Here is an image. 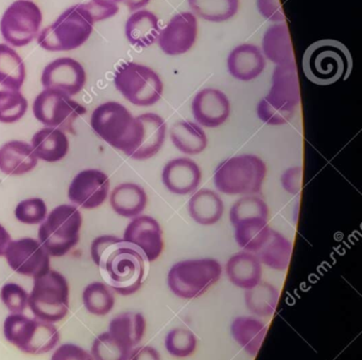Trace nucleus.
<instances>
[{
	"label": "nucleus",
	"instance_id": "obj_1",
	"mask_svg": "<svg viewBox=\"0 0 362 360\" xmlns=\"http://www.w3.org/2000/svg\"><path fill=\"white\" fill-rule=\"evenodd\" d=\"M90 252L101 277L114 292L130 296L141 287L147 260L134 246L119 237L103 235L93 241Z\"/></svg>",
	"mask_w": 362,
	"mask_h": 360
},
{
	"label": "nucleus",
	"instance_id": "obj_2",
	"mask_svg": "<svg viewBox=\"0 0 362 360\" xmlns=\"http://www.w3.org/2000/svg\"><path fill=\"white\" fill-rule=\"evenodd\" d=\"M300 103V82L296 61L276 65L268 95L257 105V116L268 125L289 122Z\"/></svg>",
	"mask_w": 362,
	"mask_h": 360
},
{
	"label": "nucleus",
	"instance_id": "obj_3",
	"mask_svg": "<svg viewBox=\"0 0 362 360\" xmlns=\"http://www.w3.org/2000/svg\"><path fill=\"white\" fill-rule=\"evenodd\" d=\"M90 125L101 139L129 157L141 141L143 131L141 119L133 116L128 108L118 102H107L99 105L93 112Z\"/></svg>",
	"mask_w": 362,
	"mask_h": 360
},
{
	"label": "nucleus",
	"instance_id": "obj_4",
	"mask_svg": "<svg viewBox=\"0 0 362 360\" xmlns=\"http://www.w3.org/2000/svg\"><path fill=\"white\" fill-rule=\"evenodd\" d=\"M95 20L86 4L67 8L49 27L40 34L37 42L47 51H71L90 38Z\"/></svg>",
	"mask_w": 362,
	"mask_h": 360
},
{
	"label": "nucleus",
	"instance_id": "obj_5",
	"mask_svg": "<svg viewBox=\"0 0 362 360\" xmlns=\"http://www.w3.org/2000/svg\"><path fill=\"white\" fill-rule=\"evenodd\" d=\"M267 165L256 155H239L222 161L214 174L216 188L228 195H253L260 192Z\"/></svg>",
	"mask_w": 362,
	"mask_h": 360
},
{
	"label": "nucleus",
	"instance_id": "obj_6",
	"mask_svg": "<svg viewBox=\"0 0 362 360\" xmlns=\"http://www.w3.org/2000/svg\"><path fill=\"white\" fill-rule=\"evenodd\" d=\"M351 59L344 44L323 40L308 47L303 59L307 78L317 85H329L346 78Z\"/></svg>",
	"mask_w": 362,
	"mask_h": 360
},
{
	"label": "nucleus",
	"instance_id": "obj_7",
	"mask_svg": "<svg viewBox=\"0 0 362 360\" xmlns=\"http://www.w3.org/2000/svg\"><path fill=\"white\" fill-rule=\"evenodd\" d=\"M6 339L21 351L31 355L48 353L60 341V332L54 323L24 313H11L4 324Z\"/></svg>",
	"mask_w": 362,
	"mask_h": 360
},
{
	"label": "nucleus",
	"instance_id": "obj_8",
	"mask_svg": "<svg viewBox=\"0 0 362 360\" xmlns=\"http://www.w3.org/2000/svg\"><path fill=\"white\" fill-rule=\"evenodd\" d=\"M221 275V264L215 258H194L173 265L167 282L175 296L182 299H194L202 296L215 285Z\"/></svg>",
	"mask_w": 362,
	"mask_h": 360
},
{
	"label": "nucleus",
	"instance_id": "obj_9",
	"mask_svg": "<svg viewBox=\"0 0 362 360\" xmlns=\"http://www.w3.org/2000/svg\"><path fill=\"white\" fill-rule=\"evenodd\" d=\"M29 308L37 319L56 323L69 311V285L66 277L56 270L35 279L29 294Z\"/></svg>",
	"mask_w": 362,
	"mask_h": 360
},
{
	"label": "nucleus",
	"instance_id": "obj_10",
	"mask_svg": "<svg viewBox=\"0 0 362 360\" xmlns=\"http://www.w3.org/2000/svg\"><path fill=\"white\" fill-rule=\"evenodd\" d=\"M81 226L82 216L77 208L58 205L40 227V243L50 256L60 258L79 243Z\"/></svg>",
	"mask_w": 362,
	"mask_h": 360
},
{
	"label": "nucleus",
	"instance_id": "obj_11",
	"mask_svg": "<svg viewBox=\"0 0 362 360\" xmlns=\"http://www.w3.org/2000/svg\"><path fill=\"white\" fill-rule=\"evenodd\" d=\"M117 90L136 106H152L162 99L164 85L152 68L129 61L118 67L114 78Z\"/></svg>",
	"mask_w": 362,
	"mask_h": 360
},
{
	"label": "nucleus",
	"instance_id": "obj_12",
	"mask_svg": "<svg viewBox=\"0 0 362 360\" xmlns=\"http://www.w3.org/2000/svg\"><path fill=\"white\" fill-rule=\"evenodd\" d=\"M86 112V108L71 100L69 95L52 89L42 91L33 103V114L40 122L74 135V122Z\"/></svg>",
	"mask_w": 362,
	"mask_h": 360
},
{
	"label": "nucleus",
	"instance_id": "obj_13",
	"mask_svg": "<svg viewBox=\"0 0 362 360\" xmlns=\"http://www.w3.org/2000/svg\"><path fill=\"white\" fill-rule=\"evenodd\" d=\"M41 8L29 0H18L6 10L0 21V31L6 42L14 47L30 44L41 29Z\"/></svg>",
	"mask_w": 362,
	"mask_h": 360
},
{
	"label": "nucleus",
	"instance_id": "obj_14",
	"mask_svg": "<svg viewBox=\"0 0 362 360\" xmlns=\"http://www.w3.org/2000/svg\"><path fill=\"white\" fill-rule=\"evenodd\" d=\"M8 264L20 275L35 279L50 270V256L39 241L30 237L11 241L5 253Z\"/></svg>",
	"mask_w": 362,
	"mask_h": 360
},
{
	"label": "nucleus",
	"instance_id": "obj_15",
	"mask_svg": "<svg viewBox=\"0 0 362 360\" xmlns=\"http://www.w3.org/2000/svg\"><path fill=\"white\" fill-rule=\"evenodd\" d=\"M198 36V19L192 12L175 15L168 25L160 30L158 46L167 55L184 54L194 47Z\"/></svg>",
	"mask_w": 362,
	"mask_h": 360
},
{
	"label": "nucleus",
	"instance_id": "obj_16",
	"mask_svg": "<svg viewBox=\"0 0 362 360\" xmlns=\"http://www.w3.org/2000/svg\"><path fill=\"white\" fill-rule=\"evenodd\" d=\"M86 72L83 66L71 57H61L46 66L42 74L45 89L61 91L73 97L86 86Z\"/></svg>",
	"mask_w": 362,
	"mask_h": 360
},
{
	"label": "nucleus",
	"instance_id": "obj_17",
	"mask_svg": "<svg viewBox=\"0 0 362 360\" xmlns=\"http://www.w3.org/2000/svg\"><path fill=\"white\" fill-rule=\"evenodd\" d=\"M122 239L137 248L147 262L158 260L164 250L162 227L156 218L149 215L133 218L127 227Z\"/></svg>",
	"mask_w": 362,
	"mask_h": 360
},
{
	"label": "nucleus",
	"instance_id": "obj_18",
	"mask_svg": "<svg viewBox=\"0 0 362 360\" xmlns=\"http://www.w3.org/2000/svg\"><path fill=\"white\" fill-rule=\"evenodd\" d=\"M109 190L107 174L99 169H86L74 178L69 186V197L84 209H95L105 203Z\"/></svg>",
	"mask_w": 362,
	"mask_h": 360
},
{
	"label": "nucleus",
	"instance_id": "obj_19",
	"mask_svg": "<svg viewBox=\"0 0 362 360\" xmlns=\"http://www.w3.org/2000/svg\"><path fill=\"white\" fill-rule=\"evenodd\" d=\"M192 110L199 125L216 128L226 123L230 116V100L219 89H202L192 100Z\"/></svg>",
	"mask_w": 362,
	"mask_h": 360
},
{
	"label": "nucleus",
	"instance_id": "obj_20",
	"mask_svg": "<svg viewBox=\"0 0 362 360\" xmlns=\"http://www.w3.org/2000/svg\"><path fill=\"white\" fill-rule=\"evenodd\" d=\"M202 179V172L196 161L189 158H175L163 169L165 188L173 194L187 195L196 192Z\"/></svg>",
	"mask_w": 362,
	"mask_h": 360
},
{
	"label": "nucleus",
	"instance_id": "obj_21",
	"mask_svg": "<svg viewBox=\"0 0 362 360\" xmlns=\"http://www.w3.org/2000/svg\"><path fill=\"white\" fill-rule=\"evenodd\" d=\"M226 65L233 78L249 82L262 73L266 67V59L259 47L243 44L230 51Z\"/></svg>",
	"mask_w": 362,
	"mask_h": 360
},
{
	"label": "nucleus",
	"instance_id": "obj_22",
	"mask_svg": "<svg viewBox=\"0 0 362 360\" xmlns=\"http://www.w3.org/2000/svg\"><path fill=\"white\" fill-rule=\"evenodd\" d=\"M139 116L143 124V131L139 146L130 157L135 160H146L156 156L164 145L167 124L162 116L154 112H147Z\"/></svg>",
	"mask_w": 362,
	"mask_h": 360
},
{
	"label": "nucleus",
	"instance_id": "obj_23",
	"mask_svg": "<svg viewBox=\"0 0 362 360\" xmlns=\"http://www.w3.org/2000/svg\"><path fill=\"white\" fill-rule=\"evenodd\" d=\"M226 271L232 284L243 289H250L262 281V263L252 252L241 251L230 256Z\"/></svg>",
	"mask_w": 362,
	"mask_h": 360
},
{
	"label": "nucleus",
	"instance_id": "obj_24",
	"mask_svg": "<svg viewBox=\"0 0 362 360\" xmlns=\"http://www.w3.org/2000/svg\"><path fill=\"white\" fill-rule=\"evenodd\" d=\"M37 165V157L30 144L10 141L0 148V171L7 175H23Z\"/></svg>",
	"mask_w": 362,
	"mask_h": 360
},
{
	"label": "nucleus",
	"instance_id": "obj_25",
	"mask_svg": "<svg viewBox=\"0 0 362 360\" xmlns=\"http://www.w3.org/2000/svg\"><path fill=\"white\" fill-rule=\"evenodd\" d=\"M262 51L264 59L275 65L296 61L289 29L285 21L273 23L267 29L262 38Z\"/></svg>",
	"mask_w": 362,
	"mask_h": 360
},
{
	"label": "nucleus",
	"instance_id": "obj_26",
	"mask_svg": "<svg viewBox=\"0 0 362 360\" xmlns=\"http://www.w3.org/2000/svg\"><path fill=\"white\" fill-rule=\"evenodd\" d=\"M160 28L158 17L148 10L135 11L126 23L129 42L137 48H148L158 42Z\"/></svg>",
	"mask_w": 362,
	"mask_h": 360
},
{
	"label": "nucleus",
	"instance_id": "obj_27",
	"mask_svg": "<svg viewBox=\"0 0 362 360\" xmlns=\"http://www.w3.org/2000/svg\"><path fill=\"white\" fill-rule=\"evenodd\" d=\"M190 217L202 226H213L221 220L224 203L215 191L201 188L194 192L188 201Z\"/></svg>",
	"mask_w": 362,
	"mask_h": 360
},
{
	"label": "nucleus",
	"instance_id": "obj_28",
	"mask_svg": "<svg viewBox=\"0 0 362 360\" xmlns=\"http://www.w3.org/2000/svg\"><path fill=\"white\" fill-rule=\"evenodd\" d=\"M110 201L118 215L134 218L141 215L147 207L148 196L143 186L128 182L119 184L112 191Z\"/></svg>",
	"mask_w": 362,
	"mask_h": 360
},
{
	"label": "nucleus",
	"instance_id": "obj_29",
	"mask_svg": "<svg viewBox=\"0 0 362 360\" xmlns=\"http://www.w3.org/2000/svg\"><path fill=\"white\" fill-rule=\"evenodd\" d=\"M31 146L37 158L47 162H57L66 156L69 141L64 131L47 127L35 133Z\"/></svg>",
	"mask_w": 362,
	"mask_h": 360
},
{
	"label": "nucleus",
	"instance_id": "obj_30",
	"mask_svg": "<svg viewBox=\"0 0 362 360\" xmlns=\"http://www.w3.org/2000/svg\"><path fill=\"white\" fill-rule=\"evenodd\" d=\"M173 145L185 155H199L204 152L209 144L206 133L198 123L179 121L170 128Z\"/></svg>",
	"mask_w": 362,
	"mask_h": 360
},
{
	"label": "nucleus",
	"instance_id": "obj_31",
	"mask_svg": "<svg viewBox=\"0 0 362 360\" xmlns=\"http://www.w3.org/2000/svg\"><path fill=\"white\" fill-rule=\"evenodd\" d=\"M233 338L250 355L255 356L266 337L267 326L253 317H237L230 325Z\"/></svg>",
	"mask_w": 362,
	"mask_h": 360
},
{
	"label": "nucleus",
	"instance_id": "obj_32",
	"mask_svg": "<svg viewBox=\"0 0 362 360\" xmlns=\"http://www.w3.org/2000/svg\"><path fill=\"white\" fill-rule=\"evenodd\" d=\"M292 253V243L281 233L271 229L269 239L255 256L262 264L274 269L286 270L289 266Z\"/></svg>",
	"mask_w": 362,
	"mask_h": 360
},
{
	"label": "nucleus",
	"instance_id": "obj_33",
	"mask_svg": "<svg viewBox=\"0 0 362 360\" xmlns=\"http://www.w3.org/2000/svg\"><path fill=\"white\" fill-rule=\"evenodd\" d=\"M146 319L141 313L127 311L116 316L110 322L109 332L124 344L133 349L143 340L146 332Z\"/></svg>",
	"mask_w": 362,
	"mask_h": 360
},
{
	"label": "nucleus",
	"instance_id": "obj_34",
	"mask_svg": "<svg viewBox=\"0 0 362 360\" xmlns=\"http://www.w3.org/2000/svg\"><path fill=\"white\" fill-rule=\"evenodd\" d=\"M235 239L245 251L255 253L262 249L270 235L268 220L260 217L247 218L235 224Z\"/></svg>",
	"mask_w": 362,
	"mask_h": 360
},
{
	"label": "nucleus",
	"instance_id": "obj_35",
	"mask_svg": "<svg viewBox=\"0 0 362 360\" xmlns=\"http://www.w3.org/2000/svg\"><path fill=\"white\" fill-rule=\"evenodd\" d=\"M245 305L254 315L271 317L279 301V290L268 282L260 281L257 285L245 290Z\"/></svg>",
	"mask_w": 362,
	"mask_h": 360
},
{
	"label": "nucleus",
	"instance_id": "obj_36",
	"mask_svg": "<svg viewBox=\"0 0 362 360\" xmlns=\"http://www.w3.org/2000/svg\"><path fill=\"white\" fill-rule=\"evenodd\" d=\"M192 13L211 23H223L238 12L239 0H188Z\"/></svg>",
	"mask_w": 362,
	"mask_h": 360
},
{
	"label": "nucleus",
	"instance_id": "obj_37",
	"mask_svg": "<svg viewBox=\"0 0 362 360\" xmlns=\"http://www.w3.org/2000/svg\"><path fill=\"white\" fill-rule=\"evenodd\" d=\"M26 78V68L22 57L14 49L0 44V83L21 90Z\"/></svg>",
	"mask_w": 362,
	"mask_h": 360
},
{
	"label": "nucleus",
	"instance_id": "obj_38",
	"mask_svg": "<svg viewBox=\"0 0 362 360\" xmlns=\"http://www.w3.org/2000/svg\"><path fill=\"white\" fill-rule=\"evenodd\" d=\"M28 102L21 90L0 83V122L14 123L26 114Z\"/></svg>",
	"mask_w": 362,
	"mask_h": 360
},
{
	"label": "nucleus",
	"instance_id": "obj_39",
	"mask_svg": "<svg viewBox=\"0 0 362 360\" xmlns=\"http://www.w3.org/2000/svg\"><path fill=\"white\" fill-rule=\"evenodd\" d=\"M82 299L86 311L95 316L107 315L115 305V298L111 288L103 282L88 284Z\"/></svg>",
	"mask_w": 362,
	"mask_h": 360
},
{
	"label": "nucleus",
	"instance_id": "obj_40",
	"mask_svg": "<svg viewBox=\"0 0 362 360\" xmlns=\"http://www.w3.org/2000/svg\"><path fill=\"white\" fill-rule=\"evenodd\" d=\"M132 349L107 332L95 339L92 345L94 360H129Z\"/></svg>",
	"mask_w": 362,
	"mask_h": 360
},
{
	"label": "nucleus",
	"instance_id": "obj_41",
	"mask_svg": "<svg viewBox=\"0 0 362 360\" xmlns=\"http://www.w3.org/2000/svg\"><path fill=\"white\" fill-rule=\"evenodd\" d=\"M260 217L269 220V208L266 201L254 195H245L235 201L230 208V220L233 226L247 218Z\"/></svg>",
	"mask_w": 362,
	"mask_h": 360
},
{
	"label": "nucleus",
	"instance_id": "obj_42",
	"mask_svg": "<svg viewBox=\"0 0 362 360\" xmlns=\"http://www.w3.org/2000/svg\"><path fill=\"white\" fill-rule=\"evenodd\" d=\"M165 347L171 356L188 357L196 351V335L187 328H173L165 338Z\"/></svg>",
	"mask_w": 362,
	"mask_h": 360
},
{
	"label": "nucleus",
	"instance_id": "obj_43",
	"mask_svg": "<svg viewBox=\"0 0 362 360\" xmlns=\"http://www.w3.org/2000/svg\"><path fill=\"white\" fill-rule=\"evenodd\" d=\"M16 216L23 224H42L47 216V207L43 199L33 197L18 203Z\"/></svg>",
	"mask_w": 362,
	"mask_h": 360
},
{
	"label": "nucleus",
	"instance_id": "obj_44",
	"mask_svg": "<svg viewBox=\"0 0 362 360\" xmlns=\"http://www.w3.org/2000/svg\"><path fill=\"white\" fill-rule=\"evenodd\" d=\"M0 296L11 313H23L28 307L29 294L18 284H5Z\"/></svg>",
	"mask_w": 362,
	"mask_h": 360
},
{
	"label": "nucleus",
	"instance_id": "obj_45",
	"mask_svg": "<svg viewBox=\"0 0 362 360\" xmlns=\"http://www.w3.org/2000/svg\"><path fill=\"white\" fill-rule=\"evenodd\" d=\"M122 1L124 0H90L86 4L96 23L115 16L119 11L117 4Z\"/></svg>",
	"mask_w": 362,
	"mask_h": 360
},
{
	"label": "nucleus",
	"instance_id": "obj_46",
	"mask_svg": "<svg viewBox=\"0 0 362 360\" xmlns=\"http://www.w3.org/2000/svg\"><path fill=\"white\" fill-rule=\"evenodd\" d=\"M52 360H94V358L83 347L74 343H64L54 351Z\"/></svg>",
	"mask_w": 362,
	"mask_h": 360
},
{
	"label": "nucleus",
	"instance_id": "obj_47",
	"mask_svg": "<svg viewBox=\"0 0 362 360\" xmlns=\"http://www.w3.org/2000/svg\"><path fill=\"white\" fill-rule=\"evenodd\" d=\"M258 12L272 23H283L286 17L279 0H257Z\"/></svg>",
	"mask_w": 362,
	"mask_h": 360
},
{
	"label": "nucleus",
	"instance_id": "obj_48",
	"mask_svg": "<svg viewBox=\"0 0 362 360\" xmlns=\"http://www.w3.org/2000/svg\"><path fill=\"white\" fill-rule=\"evenodd\" d=\"M281 186L286 192L292 195L300 193L303 182V169L300 167H290L284 172L281 177Z\"/></svg>",
	"mask_w": 362,
	"mask_h": 360
},
{
	"label": "nucleus",
	"instance_id": "obj_49",
	"mask_svg": "<svg viewBox=\"0 0 362 360\" xmlns=\"http://www.w3.org/2000/svg\"><path fill=\"white\" fill-rule=\"evenodd\" d=\"M129 360H160V355L154 347L145 345L132 349Z\"/></svg>",
	"mask_w": 362,
	"mask_h": 360
},
{
	"label": "nucleus",
	"instance_id": "obj_50",
	"mask_svg": "<svg viewBox=\"0 0 362 360\" xmlns=\"http://www.w3.org/2000/svg\"><path fill=\"white\" fill-rule=\"evenodd\" d=\"M11 235L0 224V256H5L8 246L11 243Z\"/></svg>",
	"mask_w": 362,
	"mask_h": 360
},
{
	"label": "nucleus",
	"instance_id": "obj_51",
	"mask_svg": "<svg viewBox=\"0 0 362 360\" xmlns=\"http://www.w3.org/2000/svg\"><path fill=\"white\" fill-rule=\"evenodd\" d=\"M151 0H124V4L128 6L129 10L132 11H139L141 10V8H145Z\"/></svg>",
	"mask_w": 362,
	"mask_h": 360
}]
</instances>
